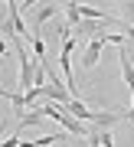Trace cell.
<instances>
[{"label":"cell","instance_id":"1","mask_svg":"<svg viewBox=\"0 0 134 147\" xmlns=\"http://www.w3.org/2000/svg\"><path fill=\"white\" fill-rule=\"evenodd\" d=\"M66 111H72V118H79L82 124H95V127H102V131H108L111 124L124 121L121 111H95V108H88L82 98H72V101L66 105Z\"/></svg>","mask_w":134,"mask_h":147},{"label":"cell","instance_id":"2","mask_svg":"<svg viewBox=\"0 0 134 147\" xmlns=\"http://www.w3.org/2000/svg\"><path fill=\"white\" fill-rule=\"evenodd\" d=\"M13 49H16V56H20V72H16V92L26 95L33 88V82H36V69L43 62H36V59L30 56V49H26V42L23 39H13Z\"/></svg>","mask_w":134,"mask_h":147},{"label":"cell","instance_id":"3","mask_svg":"<svg viewBox=\"0 0 134 147\" xmlns=\"http://www.w3.org/2000/svg\"><path fill=\"white\" fill-rule=\"evenodd\" d=\"M105 33H98L95 39H88V49H85V56H82V65L85 69H95L98 62H102V46H105Z\"/></svg>","mask_w":134,"mask_h":147},{"label":"cell","instance_id":"4","mask_svg":"<svg viewBox=\"0 0 134 147\" xmlns=\"http://www.w3.org/2000/svg\"><path fill=\"white\" fill-rule=\"evenodd\" d=\"M56 13H62V3H39L36 7V16H33V30H36V36H39V30L46 26V20H52Z\"/></svg>","mask_w":134,"mask_h":147},{"label":"cell","instance_id":"5","mask_svg":"<svg viewBox=\"0 0 134 147\" xmlns=\"http://www.w3.org/2000/svg\"><path fill=\"white\" fill-rule=\"evenodd\" d=\"M118 62H121V75H124L128 92H134V62H131V56H128V46L118 49Z\"/></svg>","mask_w":134,"mask_h":147},{"label":"cell","instance_id":"6","mask_svg":"<svg viewBox=\"0 0 134 147\" xmlns=\"http://www.w3.org/2000/svg\"><path fill=\"white\" fill-rule=\"evenodd\" d=\"M62 16H66V26L69 30H79L82 26V13H79V3H62Z\"/></svg>","mask_w":134,"mask_h":147},{"label":"cell","instance_id":"7","mask_svg":"<svg viewBox=\"0 0 134 147\" xmlns=\"http://www.w3.org/2000/svg\"><path fill=\"white\" fill-rule=\"evenodd\" d=\"M56 141H66V134L56 131V134H43V137H33V147H49V144H56Z\"/></svg>","mask_w":134,"mask_h":147},{"label":"cell","instance_id":"8","mask_svg":"<svg viewBox=\"0 0 134 147\" xmlns=\"http://www.w3.org/2000/svg\"><path fill=\"white\" fill-rule=\"evenodd\" d=\"M10 56V46H7V39H0V59H7Z\"/></svg>","mask_w":134,"mask_h":147},{"label":"cell","instance_id":"9","mask_svg":"<svg viewBox=\"0 0 134 147\" xmlns=\"http://www.w3.org/2000/svg\"><path fill=\"white\" fill-rule=\"evenodd\" d=\"M0 98H7V101H10V98H13V92H10V88H3V85H0Z\"/></svg>","mask_w":134,"mask_h":147},{"label":"cell","instance_id":"10","mask_svg":"<svg viewBox=\"0 0 134 147\" xmlns=\"http://www.w3.org/2000/svg\"><path fill=\"white\" fill-rule=\"evenodd\" d=\"M124 36H134V23H128V26H124Z\"/></svg>","mask_w":134,"mask_h":147},{"label":"cell","instance_id":"11","mask_svg":"<svg viewBox=\"0 0 134 147\" xmlns=\"http://www.w3.org/2000/svg\"><path fill=\"white\" fill-rule=\"evenodd\" d=\"M128 118H134V92H131V111H124Z\"/></svg>","mask_w":134,"mask_h":147}]
</instances>
